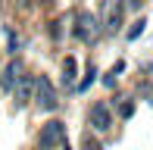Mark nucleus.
<instances>
[{
  "instance_id": "f257e3e1",
  "label": "nucleus",
  "mask_w": 153,
  "mask_h": 150,
  "mask_svg": "<svg viewBox=\"0 0 153 150\" xmlns=\"http://www.w3.org/2000/svg\"><path fill=\"white\" fill-rule=\"evenodd\" d=\"M34 100H38V106L44 113H50V110H56V91H53V85H50V78L47 75H34V94H31Z\"/></svg>"
},
{
  "instance_id": "f03ea898",
  "label": "nucleus",
  "mask_w": 153,
  "mask_h": 150,
  "mask_svg": "<svg viewBox=\"0 0 153 150\" xmlns=\"http://www.w3.org/2000/svg\"><path fill=\"white\" fill-rule=\"evenodd\" d=\"M53 147H66V125H62L59 119H53V122H47L44 128H41V150H53Z\"/></svg>"
},
{
  "instance_id": "7ed1b4c3",
  "label": "nucleus",
  "mask_w": 153,
  "mask_h": 150,
  "mask_svg": "<svg viewBox=\"0 0 153 150\" xmlns=\"http://www.w3.org/2000/svg\"><path fill=\"white\" fill-rule=\"evenodd\" d=\"M75 38L81 41V44H91V41L97 38V31H100V25H97V16L94 13H88V10H81L78 16H75Z\"/></svg>"
},
{
  "instance_id": "20e7f679",
  "label": "nucleus",
  "mask_w": 153,
  "mask_h": 150,
  "mask_svg": "<svg viewBox=\"0 0 153 150\" xmlns=\"http://www.w3.org/2000/svg\"><path fill=\"white\" fill-rule=\"evenodd\" d=\"M88 125L94 128V131H109L113 128V113H109V106L106 103H94L91 110H88Z\"/></svg>"
},
{
  "instance_id": "39448f33",
  "label": "nucleus",
  "mask_w": 153,
  "mask_h": 150,
  "mask_svg": "<svg viewBox=\"0 0 153 150\" xmlns=\"http://www.w3.org/2000/svg\"><path fill=\"white\" fill-rule=\"evenodd\" d=\"M103 28L106 35H116L122 28V0H106V10H103Z\"/></svg>"
},
{
  "instance_id": "423d86ee",
  "label": "nucleus",
  "mask_w": 153,
  "mask_h": 150,
  "mask_svg": "<svg viewBox=\"0 0 153 150\" xmlns=\"http://www.w3.org/2000/svg\"><path fill=\"white\" fill-rule=\"evenodd\" d=\"M22 72H25L22 59H10V63H6L3 75H0V88H3V94H13V88L19 85V78H22Z\"/></svg>"
},
{
  "instance_id": "0eeeda50",
  "label": "nucleus",
  "mask_w": 153,
  "mask_h": 150,
  "mask_svg": "<svg viewBox=\"0 0 153 150\" xmlns=\"http://www.w3.org/2000/svg\"><path fill=\"white\" fill-rule=\"evenodd\" d=\"M13 94H16V103H28L31 100V94H34V78L31 75H22V78H19V85L13 88Z\"/></svg>"
},
{
  "instance_id": "6e6552de",
  "label": "nucleus",
  "mask_w": 153,
  "mask_h": 150,
  "mask_svg": "<svg viewBox=\"0 0 153 150\" xmlns=\"http://www.w3.org/2000/svg\"><path fill=\"white\" fill-rule=\"evenodd\" d=\"M94 78H97V69H94V66H88V69H85V78H81L78 85H75V91H78V94H85L88 88L94 85Z\"/></svg>"
},
{
  "instance_id": "1a4fd4ad",
  "label": "nucleus",
  "mask_w": 153,
  "mask_h": 150,
  "mask_svg": "<svg viewBox=\"0 0 153 150\" xmlns=\"http://www.w3.org/2000/svg\"><path fill=\"white\" fill-rule=\"evenodd\" d=\"M62 81H66V85L75 81V56H66V59H62Z\"/></svg>"
},
{
  "instance_id": "9d476101",
  "label": "nucleus",
  "mask_w": 153,
  "mask_h": 150,
  "mask_svg": "<svg viewBox=\"0 0 153 150\" xmlns=\"http://www.w3.org/2000/svg\"><path fill=\"white\" fill-rule=\"evenodd\" d=\"M144 19H134V22H131V28H128V41H134V38H141L144 35Z\"/></svg>"
},
{
  "instance_id": "9b49d317",
  "label": "nucleus",
  "mask_w": 153,
  "mask_h": 150,
  "mask_svg": "<svg viewBox=\"0 0 153 150\" xmlns=\"http://www.w3.org/2000/svg\"><path fill=\"white\" fill-rule=\"evenodd\" d=\"M119 110H122L125 119H131V113H134V103H131V100H125V103H119Z\"/></svg>"
},
{
  "instance_id": "f8f14e48",
  "label": "nucleus",
  "mask_w": 153,
  "mask_h": 150,
  "mask_svg": "<svg viewBox=\"0 0 153 150\" xmlns=\"http://www.w3.org/2000/svg\"><path fill=\"white\" fill-rule=\"evenodd\" d=\"M85 150H100V144H97L94 138H85Z\"/></svg>"
},
{
  "instance_id": "ddd939ff",
  "label": "nucleus",
  "mask_w": 153,
  "mask_h": 150,
  "mask_svg": "<svg viewBox=\"0 0 153 150\" xmlns=\"http://www.w3.org/2000/svg\"><path fill=\"white\" fill-rule=\"evenodd\" d=\"M128 6H131V10H137V6H141V0H128Z\"/></svg>"
},
{
  "instance_id": "4468645a",
  "label": "nucleus",
  "mask_w": 153,
  "mask_h": 150,
  "mask_svg": "<svg viewBox=\"0 0 153 150\" xmlns=\"http://www.w3.org/2000/svg\"><path fill=\"white\" fill-rule=\"evenodd\" d=\"M19 3H28V0H19Z\"/></svg>"
},
{
  "instance_id": "2eb2a0df",
  "label": "nucleus",
  "mask_w": 153,
  "mask_h": 150,
  "mask_svg": "<svg viewBox=\"0 0 153 150\" xmlns=\"http://www.w3.org/2000/svg\"><path fill=\"white\" fill-rule=\"evenodd\" d=\"M38 150H41V147H38Z\"/></svg>"
}]
</instances>
